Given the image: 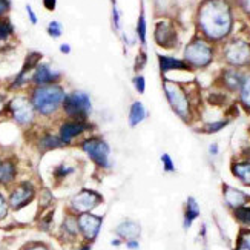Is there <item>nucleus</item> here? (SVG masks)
<instances>
[{"instance_id": "1", "label": "nucleus", "mask_w": 250, "mask_h": 250, "mask_svg": "<svg viewBox=\"0 0 250 250\" xmlns=\"http://www.w3.org/2000/svg\"><path fill=\"white\" fill-rule=\"evenodd\" d=\"M200 26L210 39H223L232 28L230 9L223 0H209L201 6Z\"/></svg>"}, {"instance_id": "2", "label": "nucleus", "mask_w": 250, "mask_h": 250, "mask_svg": "<svg viewBox=\"0 0 250 250\" xmlns=\"http://www.w3.org/2000/svg\"><path fill=\"white\" fill-rule=\"evenodd\" d=\"M64 102V92L59 86H43L32 94V106L42 114L49 115L57 111V107Z\"/></svg>"}, {"instance_id": "3", "label": "nucleus", "mask_w": 250, "mask_h": 250, "mask_svg": "<svg viewBox=\"0 0 250 250\" xmlns=\"http://www.w3.org/2000/svg\"><path fill=\"white\" fill-rule=\"evenodd\" d=\"M63 107L68 115L77 118V122H84L91 111V100L84 92H72L64 97Z\"/></svg>"}, {"instance_id": "4", "label": "nucleus", "mask_w": 250, "mask_h": 250, "mask_svg": "<svg viewBox=\"0 0 250 250\" xmlns=\"http://www.w3.org/2000/svg\"><path fill=\"white\" fill-rule=\"evenodd\" d=\"M82 149L89 155V158L99 165L100 167H107L109 166V154L111 149L107 146L106 141L100 140V138H89L83 141Z\"/></svg>"}, {"instance_id": "5", "label": "nucleus", "mask_w": 250, "mask_h": 250, "mask_svg": "<svg viewBox=\"0 0 250 250\" xmlns=\"http://www.w3.org/2000/svg\"><path fill=\"white\" fill-rule=\"evenodd\" d=\"M184 54H186V59L189 60V63L198 68L209 64L212 60V48L203 40H197L190 43Z\"/></svg>"}, {"instance_id": "6", "label": "nucleus", "mask_w": 250, "mask_h": 250, "mask_svg": "<svg viewBox=\"0 0 250 250\" xmlns=\"http://www.w3.org/2000/svg\"><path fill=\"white\" fill-rule=\"evenodd\" d=\"M165 89H166V97L169 99L173 111H175L180 117H183L184 120H188L190 107H189V102L186 99V95H184V92L177 84H172V83H166Z\"/></svg>"}, {"instance_id": "7", "label": "nucleus", "mask_w": 250, "mask_h": 250, "mask_svg": "<svg viewBox=\"0 0 250 250\" xmlns=\"http://www.w3.org/2000/svg\"><path fill=\"white\" fill-rule=\"evenodd\" d=\"M102 201V197L94 190H82L80 193H77L71 201V206L75 212L79 213H88L91 212L95 206H99V203Z\"/></svg>"}, {"instance_id": "8", "label": "nucleus", "mask_w": 250, "mask_h": 250, "mask_svg": "<svg viewBox=\"0 0 250 250\" xmlns=\"http://www.w3.org/2000/svg\"><path fill=\"white\" fill-rule=\"evenodd\" d=\"M79 229L83 233V236L86 240H95L97 235L100 232V227H102V216H97V215H91V213H82L79 216Z\"/></svg>"}, {"instance_id": "9", "label": "nucleus", "mask_w": 250, "mask_h": 250, "mask_svg": "<svg viewBox=\"0 0 250 250\" xmlns=\"http://www.w3.org/2000/svg\"><path fill=\"white\" fill-rule=\"evenodd\" d=\"M11 111H13L14 120L20 125H26L32 120L34 117V111H32V104L26 99H14L11 102Z\"/></svg>"}, {"instance_id": "10", "label": "nucleus", "mask_w": 250, "mask_h": 250, "mask_svg": "<svg viewBox=\"0 0 250 250\" xmlns=\"http://www.w3.org/2000/svg\"><path fill=\"white\" fill-rule=\"evenodd\" d=\"M226 59L232 64H244L250 60V48L244 42H233L226 49Z\"/></svg>"}, {"instance_id": "11", "label": "nucleus", "mask_w": 250, "mask_h": 250, "mask_svg": "<svg viewBox=\"0 0 250 250\" xmlns=\"http://www.w3.org/2000/svg\"><path fill=\"white\" fill-rule=\"evenodd\" d=\"M32 198H34V188H32L29 183H23L11 193L9 206L13 209H20V208H23V206H26Z\"/></svg>"}, {"instance_id": "12", "label": "nucleus", "mask_w": 250, "mask_h": 250, "mask_svg": "<svg viewBox=\"0 0 250 250\" xmlns=\"http://www.w3.org/2000/svg\"><path fill=\"white\" fill-rule=\"evenodd\" d=\"M86 129H89V125H86L84 122H68L60 127V140L63 145H68L71 141L83 134Z\"/></svg>"}, {"instance_id": "13", "label": "nucleus", "mask_w": 250, "mask_h": 250, "mask_svg": "<svg viewBox=\"0 0 250 250\" xmlns=\"http://www.w3.org/2000/svg\"><path fill=\"white\" fill-rule=\"evenodd\" d=\"M117 235L125 240H137L140 235V224L135 221H123L117 226Z\"/></svg>"}, {"instance_id": "14", "label": "nucleus", "mask_w": 250, "mask_h": 250, "mask_svg": "<svg viewBox=\"0 0 250 250\" xmlns=\"http://www.w3.org/2000/svg\"><path fill=\"white\" fill-rule=\"evenodd\" d=\"M224 200L230 208L238 209V208H243V204L246 203V195L238 189L224 186Z\"/></svg>"}, {"instance_id": "15", "label": "nucleus", "mask_w": 250, "mask_h": 250, "mask_svg": "<svg viewBox=\"0 0 250 250\" xmlns=\"http://www.w3.org/2000/svg\"><path fill=\"white\" fill-rule=\"evenodd\" d=\"M157 40L161 46L170 48L173 46V43H175V34H173V31L170 28H167L166 23H161L158 25V29H157Z\"/></svg>"}, {"instance_id": "16", "label": "nucleus", "mask_w": 250, "mask_h": 250, "mask_svg": "<svg viewBox=\"0 0 250 250\" xmlns=\"http://www.w3.org/2000/svg\"><path fill=\"white\" fill-rule=\"evenodd\" d=\"M200 215V208H198V203L195 198H189L188 204H186V212H184V227L189 229L192 226V223L198 218Z\"/></svg>"}, {"instance_id": "17", "label": "nucleus", "mask_w": 250, "mask_h": 250, "mask_svg": "<svg viewBox=\"0 0 250 250\" xmlns=\"http://www.w3.org/2000/svg\"><path fill=\"white\" fill-rule=\"evenodd\" d=\"M145 117H146L145 106L140 102H134L132 106H130V111H129V125L132 127H135L138 123H141L145 120Z\"/></svg>"}, {"instance_id": "18", "label": "nucleus", "mask_w": 250, "mask_h": 250, "mask_svg": "<svg viewBox=\"0 0 250 250\" xmlns=\"http://www.w3.org/2000/svg\"><path fill=\"white\" fill-rule=\"evenodd\" d=\"M160 68L163 72L173 71V69H189V66L184 62L177 60L173 57H166V56H160Z\"/></svg>"}, {"instance_id": "19", "label": "nucleus", "mask_w": 250, "mask_h": 250, "mask_svg": "<svg viewBox=\"0 0 250 250\" xmlns=\"http://www.w3.org/2000/svg\"><path fill=\"white\" fill-rule=\"evenodd\" d=\"M57 79V74L51 72V69L48 66H39L34 72V77H32V80H34L37 84H46V83H51Z\"/></svg>"}, {"instance_id": "20", "label": "nucleus", "mask_w": 250, "mask_h": 250, "mask_svg": "<svg viewBox=\"0 0 250 250\" xmlns=\"http://www.w3.org/2000/svg\"><path fill=\"white\" fill-rule=\"evenodd\" d=\"M232 172L236 178H240L244 184L250 186V163L244 161V163H236L232 167Z\"/></svg>"}, {"instance_id": "21", "label": "nucleus", "mask_w": 250, "mask_h": 250, "mask_svg": "<svg viewBox=\"0 0 250 250\" xmlns=\"http://www.w3.org/2000/svg\"><path fill=\"white\" fill-rule=\"evenodd\" d=\"M16 177V167L11 161H5L0 166V183H11Z\"/></svg>"}, {"instance_id": "22", "label": "nucleus", "mask_w": 250, "mask_h": 250, "mask_svg": "<svg viewBox=\"0 0 250 250\" xmlns=\"http://www.w3.org/2000/svg\"><path fill=\"white\" fill-rule=\"evenodd\" d=\"M42 147L48 150V149H56V147H60L63 143H62V140L57 138V137H52V135H46L45 138H42Z\"/></svg>"}, {"instance_id": "23", "label": "nucleus", "mask_w": 250, "mask_h": 250, "mask_svg": "<svg viewBox=\"0 0 250 250\" xmlns=\"http://www.w3.org/2000/svg\"><path fill=\"white\" fill-rule=\"evenodd\" d=\"M241 102L244 107L250 109V77L246 79L241 84Z\"/></svg>"}, {"instance_id": "24", "label": "nucleus", "mask_w": 250, "mask_h": 250, "mask_svg": "<svg viewBox=\"0 0 250 250\" xmlns=\"http://www.w3.org/2000/svg\"><path fill=\"white\" fill-rule=\"evenodd\" d=\"M235 216L240 223L250 226V208H244L243 206V208L235 209Z\"/></svg>"}, {"instance_id": "25", "label": "nucleus", "mask_w": 250, "mask_h": 250, "mask_svg": "<svg viewBox=\"0 0 250 250\" xmlns=\"http://www.w3.org/2000/svg\"><path fill=\"white\" fill-rule=\"evenodd\" d=\"M137 32H138V37L141 42H146V21H145V16L141 14L138 19V26H137Z\"/></svg>"}, {"instance_id": "26", "label": "nucleus", "mask_w": 250, "mask_h": 250, "mask_svg": "<svg viewBox=\"0 0 250 250\" xmlns=\"http://www.w3.org/2000/svg\"><path fill=\"white\" fill-rule=\"evenodd\" d=\"M238 250H250V232H246L240 236Z\"/></svg>"}, {"instance_id": "27", "label": "nucleus", "mask_w": 250, "mask_h": 250, "mask_svg": "<svg viewBox=\"0 0 250 250\" xmlns=\"http://www.w3.org/2000/svg\"><path fill=\"white\" fill-rule=\"evenodd\" d=\"M161 163H163V166H165V170H166V172H173V170H175V166H173V161H172V158H170L167 154H163V155H161Z\"/></svg>"}, {"instance_id": "28", "label": "nucleus", "mask_w": 250, "mask_h": 250, "mask_svg": "<svg viewBox=\"0 0 250 250\" xmlns=\"http://www.w3.org/2000/svg\"><path fill=\"white\" fill-rule=\"evenodd\" d=\"M226 125H227V122H216V123H210V125L206 126V132L215 134V132H218V130H221Z\"/></svg>"}, {"instance_id": "29", "label": "nucleus", "mask_w": 250, "mask_h": 250, "mask_svg": "<svg viewBox=\"0 0 250 250\" xmlns=\"http://www.w3.org/2000/svg\"><path fill=\"white\" fill-rule=\"evenodd\" d=\"M48 32L52 37H59L62 34V26L57 23V21H52V23L49 25V28H48Z\"/></svg>"}, {"instance_id": "30", "label": "nucleus", "mask_w": 250, "mask_h": 250, "mask_svg": "<svg viewBox=\"0 0 250 250\" xmlns=\"http://www.w3.org/2000/svg\"><path fill=\"white\" fill-rule=\"evenodd\" d=\"M134 84H135V88L140 94H143L145 92V88H146V84H145V77H141V75H138V77L134 79Z\"/></svg>"}, {"instance_id": "31", "label": "nucleus", "mask_w": 250, "mask_h": 250, "mask_svg": "<svg viewBox=\"0 0 250 250\" xmlns=\"http://www.w3.org/2000/svg\"><path fill=\"white\" fill-rule=\"evenodd\" d=\"M11 32V26L8 23H5V21H0V40H3L9 36Z\"/></svg>"}, {"instance_id": "32", "label": "nucleus", "mask_w": 250, "mask_h": 250, "mask_svg": "<svg viewBox=\"0 0 250 250\" xmlns=\"http://www.w3.org/2000/svg\"><path fill=\"white\" fill-rule=\"evenodd\" d=\"M6 212H8V204H6L5 198L0 195V218H3V216L6 215Z\"/></svg>"}, {"instance_id": "33", "label": "nucleus", "mask_w": 250, "mask_h": 250, "mask_svg": "<svg viewBox=\"0 0 250 250\" xmlns=\"http://www.w3.org/2000/svg\"><path fill=\"white\" fill-rule=\"evenodd\" d=\"M72 169H64V166H60L57 170H56V175L57 177H63V175H68V173H71Z\"/></svg>"}, {"instance_id": "34", "label": "nucleus", "mask_w": 250, "mask_h": 250, "mask_svg": "<svg viewBox=\"0 0 250 250\" xmlns=\"http://www.w3.org/2000/svg\"><path fill=\"white\" fill-rule=\"evenodd\" d=\"M127 247L132 249V250H137L138 249V241L137 240H129L127 241Z\"/></svg>"}, {"instance_id": "35", "label": "nucleus", "mask_w": 250, "mask_h": 250, "mask_svg": "<svg viewBox=\"0 0 250 250\" xmlns=\"http://www.w3.org/2000/svg\"><path fill=\"white\" fill-rule=\"evenodd\" d=\"M6 9H8V3H6V0H0V16H2Z\"/></svg>"}, {"instance_id": "36", "label": "nucleus", "mask_w": 250, "mask_h": 250, "mask_svg": "<svg viewBox=\"0 0 250 250\" xmlns=\"http://www.w3.org/2000/svg\"><path fill=\"white\" fill-rule=\"evenodd\" d=\"M45 6L52 11L54 8H56V0H45Z\"/></svg>"}, {"instance_id": "37", "label": "nucleus", "mask_w": 250, "mask_h": 250, "mask_svg": "<svg viewBox=\"0 0 250 250\" xmlns=\"http://www.w3.org/2000/svg\"><path fill=\"white\" fill-rule=\"evenodd\" d=\"M26 250H48V249H46V246H43V244H36V246H31Z\"/></svg>"}, {"instance_id": "38", "label": "nucleus", "mask_w": 250, "mask_h": 250, "mask_svg": "<svg viewBox=\"0 0 250 250\" xmlns=\"http://www.w3.org/2000/svg\"><path fill=\"white\" fill-rule=\"evenodd\" d=\"M26 9H28V14H29V17H31V21L32 23H37V19H36V14L32 13V9L29 8V6H26Z\"/></svg>"}, {"instance_id": "39", "label": "nucleus", "mask_w": 250, "mask_h": 250, "mask_svg": "<svg viewBox=\"0 0 250 250\" xmlns=\"http://www.w3.org/2000/svg\"><path fill=\"white\" fill-rule=\"evenodd\" d=\"M210 154H212V155H216V154H218V146H216V145H212V146H210Z\"/></svg>"}, {"instance_id": "40", "label": "nucleus", "mask_w": 250, "mask_h": 250, "mask_svg": "<svg viewBox=\"0 0 250 250\" xmlns=\"http://www.w3.org/2000/svg\"><path fill=\"white\" fill-rule=\"evenodd\" d=\"M60 49H62V52H69V51H71V48H69L68 45H63Z\"/></svg>"}, {"instance_id": "41", "label": "nucleus", "mask_w": 250, "mask_h": 250, "mask_svg": "<svg viewBox=\"0 0 250 250\" xmlns=\"http://www.w3.org/2000/svg\"><path fill=\"white\" fill-rule=\"evenodd\" d=\"M112 244H114V246H120V240H114Z\"/></svg>"}, {"instance_id": "42", "label": "nucleus", "mask_w": 250, "mask_h": 250, "mask_svg": "<svg viewBox=\"0 0 250 250\" xmlns=\"http://www.w3.org/2000/svg\"><path fill=\"white\" fill-rule=\"evenodd\" d=\"M79 250H91V247H89V246H83V247L79 249Z\"/></svg>"}, {"instance_id": "43", "label": "nucleus", "mask_w": 250, "mask_h": 250, "mask_svg": "<svg viewBox=\"0 0 250 250\" xmlns=\"http://www.w3.org/2000/svg\"><path fill=\"white\" fill-rule=\"evenodd\" d=\"M0 106H2V99H0Z\"/></svg>"}, {"instance_id": "44", "label": "nucleus", "mask_w": 250, "mask_h": 250, "mask_svg": "<svg viewBox=\"0 0 250 250\" xmlns=\"http://www.w3.org/2000/svg\"><path fill=\"white\" fill-rule=\"evenodd\" d=\"M0 166H2V165H0Z\"/></svg>"}]
</instances>
